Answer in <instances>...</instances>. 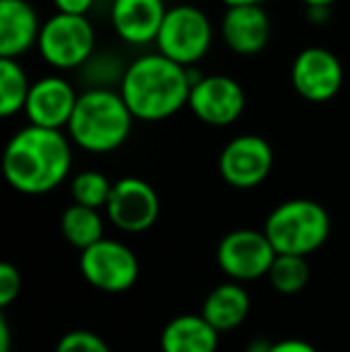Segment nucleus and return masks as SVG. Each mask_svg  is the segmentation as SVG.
Segmentation results:
<instances>
[{
  "label": "nucleus",
  "instance_id": "f257e3e1",
  "mask_svg": "<svg viewBox=\"0 0 350 352\" xmlns=\"http://www.w3.org/2000/svg\"><path fill=\"white\" fill-rule=\"evenodd\" d=\"M72 168V148L61 130L29 122L5 146L3 173L22 195H46L65 182Z\"/></svg>",
  "mask_w": 350,
  "mask_h": 352
},
{
  "label": "nucleus",
  "instance_id": "f03ea898",
  "mask_svg": "<svg viewBox=\"0 0 350 352\" xmlns=\"http://www.w3.org/2000/svg\"><path fill=\"white\" fill-rule=\"evenodd\" d=\"M192 91L190 67L166 58L164 53H146L132 60L120 77V94L135 120L161 122L187 106Z\"/></svg>",
  "mask_w": 350,
  "mask_h": 352
},
{
  "label": "nucleus",
  "instance_id": "7ed1b4c3",
  "mask_svg": "<svg viewBox=\"0 0 350 352\" xmlns=\"http://www.w3.org/2000/svg\"><path fill=\"white\" fill-rule=\"evenodd\" d=\"M135 116L120 91L89 89L77 98L67 135L89 153H111L127 142Z\"/></svg>",
  "mask_w": 350,
  "mask_h": 352
},
{
  "label": "nucleus",
  "instance_id": "20e7f679",
  "mask_svg": "<svg viewBox=\"0 0 350 352\" xmlns=\"http://www.w3.org/2000/svg\"><path fill=\"white\" fill-rule=\"evenodd\" d=\"M264 232L278 254L309 256L331 232V218L312 199H288L266 216Z\"/></svg>",
  "mask_w": 350,
  "mask_h": 352
},
{
  "label": "nucleus",
  "instance_id": "39448f33",
  "mask_svg": "<svg viewBox=\"0 0 350 352\" xmlns=\"http://www.w3.org/2000/svg\"><path fill=\"white\" fill-rule=\"evenodd\" d=\"M39 53L56 70H77L96 48V32L87 14L56 12L48 17L39 34Z\"/></svg>",
  "mask_w": 350,
  "mask_h": 352
},
{
  "label": "nucleus",
  "instance_id": "423d86ee",
  "mask_svg": "<svg viewBox=\"0 0 350 352\" xmlns=\"http://www.w3.org/2000/svg\"><path fill=\"white\" fill-rule=\"evenodd\" d=\"M211 41H214V29L209 17L199 8L175 5L166 12L156 36V48L171 60L192 67L209 53Z\"/></svg>",
  "mask_w": 350,
  "mask_h": 352
},
{
  "label": "nucleus",
  "instance_id": "0eeeda50",
  "mask_svg": "<svg viewBox=\"0 0 350 352\" xmlns=\"http://www.w3.org/2000/svg\"><path fill=\"white\" fill-rule=\"evenodd\" d=\"M82 276L89 285L103 292H125L137 283L140 261L127 245L101 237L91 247L82 250Z\"/></svg>",
  "mask_w": 350,
  "mask_h": 352
},
{
  "label": "nucleus",
  "instance_id": "6e6552de",
  "mask_svg": "<svg viewBox=\"0 0 350 352\" xmlns=\"http://www.w3.org/2000/svg\"><path fill=\"white\" fill-rule=\"evenodd\" d=\"M276 254L271 240L262 230H233L219 242L216 259L228 278L233 280H257L269 274Z\"/></svg>",
  "mask_w": 350,
  "mask_h": 352
},
{
  "label": "nucleus",
  "instance_id": "1a4fd4ad",
  "mask_svg": "<svg viewBox=\"0 0 350 352\" xmlns=\"http://www.w3.org/2000/svg\"><path fill=\"white\" fill-rule=\"evenodd\" d=\"M187 106L204 125L228 127L243 116L245 91L228 74H201L192 84Z\"/></svg>",
  "mask_w": 350,
  "mask_h": 352
},
{
  "label": "nucleus",
  "instance_id": "9d476101",
  "mask_svg": "<svg viewBox=\"0 0 350 352\" xmlns=\"http://www.w3.org/2000/svg\"><path fill=\"white\" fill-rule=\"evenodd\" d=\"M274 168V148L259 135H240L223 146L219 173L235 190H252L262 185Z\"/></svg>",
  "mask_w": 350,
  "mask_h": 352
},
{
  "label": "nucleus",
  "instance_id": "9b49d317",
  "mask_svg": "<svg viewBox=\"0 0 350 352\" xmlns=\"http://www.w3.org/2000/svg\"><path fill=\"white\" fill-rule=\"evenodd\" d=\"M161 213L156 190L142 177H120L113 182L106 204V216L116 228L125 232H144L154 228Z\"/></svg>",
  "mask_w": 350,
  "mask_h": 352
},
{
  "label": "nucleus",
  "instance_id": "f8f14e48",
  "mask_svg": "<svg viewBox=\"0 0 350 352\" xmlns=\"http://www.w3.org/2000/svg\"><path fill=\"white\" fill-rule=\"evenodd\" d=\"M293 89L309 103H327L341 91L343 65L327 48H305L290 67Z\"/></svg>",
  "mask_w": 350,
  "mask_h": 352
},
{
  "label": "nucleus",
  "instance_id": "ddd939ff",
  "mask_svg": "<svg viewBox=\"0 0 350 352\" xmlns=\"http://www.w3.org/2000/svg\"><path fill=\"white\" fill-rule=\"evenodd\" d=\"M77 98L80 96L67 79L48 74V77L32 84L27 106H24V116L32 125L63 130V127H67L72 113H75Z\"/></svg>",
  "mask_w": 350,
  "mask_h": 352
},
{
  "label": "nucleus",
  "instance_id": "4468645a",
  "mask_svg": "<svg viewBox=\"0 0 350 352\" xmlns=\"http://www.w3.org/2000/svg\"><path fill=\"white\" fill-rule=\"evenodd\" d=\"M164 0H113L111 22L116 34L130 46L156 43L166 17Z\"/></svg>",
  "mask_w": 350,
  "mask_h": 352
},
{
  "label": "nucleus",
  "instance_id": "2eb2a0df",
  "mask_svg": "<svg viewBox=\"0 0 350 352\" xmlns=\"http://www.w3.org/2000/svg\"><path fill=\"white\" fill-rule=\"evenodd\" d=\"M221 36L238 56H257L271 36L269 14L262 5H230L221 19Z\"/></svg>",
  "mask_w": 350,
  "mask_h": 352
},
{
  "label": "nucleus",
  "instance_id": "dca6fc26",
  "mask_svg": "<svg viewBox=\"0 0 350 352\" xmlns=\"http://www.w3.org/2000/svg\"><path fill=\"white\" fill-rule=\"evenodd\" d=\"M43 22L27 0H0V58H19L39 43Z\"/></svg>",
  "mask_w": 350,
  "mask_h": 352
},
{
  "label": "nucleus",
  "instance_id": "f3484780",
  "mask_svg": "<svg viewBox=\"0 0 350 352\" xmlns=\"http://www.w3.org/2000/svg\"><path fill=\"white\" fill-rule=\"evenodd\" d=\"M219 331L201 314H180L166 324L161 352H216Z\"/></svg>",
  "mask_w": 350,
  "mask_h": 352
},
{
  "label": "nucleus",
  "instance_id": "a211bd4d",
  "mask_svg": "<svg viewBox=\"0 0 350 352\" xmlns=\"http://www.w3.org/2000/svg\"><path fill=\"white\" fill-rule=\"evenodd\" d=\"M250 314V295L240 283H223L216 285L206 295L201 305V316L214 326L216 331H233L248 319Z\"/></svg>",
  "mask_w": 350,
  "mask_h": 352
},
{
  "label": "nucleus",
  "instance_id": "6ab92c4d",
  "mask_svg": "<svg viewBox=\"0 0 350 352\" xmlns=\"http://www.w3.org/2000/svg\"><path fill=\"white\" fill-rule=\"evenodd\" d=\"M61 230L72 247L87 250V247H91L94 242H98L103 237V218L98 209L75 201V204L63 211Z\"/></svg>",
  "mask_w": 350,
  "mask_h": 352
},
{
  "label": "nucleus",
  "instance_id": "aec40b11",
  "mask_svg": "<svg viewBox=\"0 0 350 352\" xmlns=\"http://www.w3.org/2000/svg\"><path fill=\"white\" fill-rule=\"evenodd\" d=\"M29 89L32 82L17 58H0V116L12 118L24 111Z\"/></svg>",
  "mask_w": 350,
  "mask_h": 352
},
{
  "label": "nucleus",
  "instance_id": "412c9836",
  "mask_svg": "<svg viewBox=\"0 0 350 352\" xmlns=\"http://www.w3.org/2000/svg\"><path fill=\"white\" fill-rule=\"evenodd\" d=\"M269 280L281 295H295L309 283L307 256L300 254H276L269 269Z\"/></svg>",
  "mask_w": 350,
  "mask_h": 352
},
{
  "label": "nucleus",
  "instance_id": "4be33fe9",
  "mask_svg": "<svg viewBox=\"0 0 350 352\" xmlns=\"http://www.w3.org/2000/svg\"><path fill=\"white\" fill-rule=\"evenodd\" d=\"M113 182L98 170H82L72 177V199L77 204L91 206V209H106L108 197H111Z\"/></svg>",
  "mask_w": 350,
  "mask_h": 352
},
{
  "label": "nucleus",
  "instance_id": "5701e85b",
  "mask_svg": "<svg viewBox=\"0 0 350 352\" xmlns=\"http://www.w3.org/2000/svg\"><path fill=\"white\" fill-rule=\"evenodd\" d=\"M56 352H111L106 340L91 331H70L58 340Z\"/></svg>",
  "mask_w": 350,
  "mask_h": 352
},
{
  "label": "nucleus",
  "instance_id": "b1692460",
  "mask_svg": "<svg viewBox=\"0 0 350 352\" xmlns=\"http://www.w3.org/2000/svg\"><path fill=\"white\" fill-rule=\"evenodd\" d=\"M22 290V276L12 264H0V307H8Z\"/></svg>",
  "mask_w": 350,
  "mask_h": 352
},
{
  "label": "nucleus",
  "instance_id": "393cba45",
  "mask_svg": "<svg viewBox=\"0 0 350 352\" xmlns=\"http://www.w3.org/2000/svg\"><path fill=\"white\" fill-rule=\"evenodd\" d=\"M58 12H67V14H87L91 10L94 0H53Z\"/></svg>",
  "mask_w": 350,
  "mask_h": 352
},
{
  "label": "nucleus",
  "instance_id": "a878e982",
  "mask_svg": "<svg viewBox=\"0 0 350 352\" xmlns=\"http://www.w3.org/2000/svg\"><path fill=\"white\" fill-rule=\"evenodd\" d=\"M269 352H317V350L300 338H288V340H278V343H271Z\"/></svg>",
  "mask_w": 350,
  "mask_h": 352
},
{
  "label": "nucleus",
  "instance_id": "bb28decb",
  "mask_svg": "<svg viewBox=\"0 0 350 352\" xmlns=\"http://www.w3.org/2000/svg\"><path fill=\"white\" fill-rule=\"evenodd\" d=\"M10 326H8V319L0 316V352H10Z\"/></svg>",
  "mask_w": 350,
  "mask_h": 352
},
{
  "label": "nucleus",
  "instance_id": "cd10ccee",
  "mask_svg": "<svg viewBox=\"0 0 350 352\" xmlns=\"http://www.w3.org/2000/svg\"><path fill=\"white\" fill-rule=\"evenodd\" d=\"M271 350V343L266 338H257L254 343H250L248 352H269Z\"/></svg>",
  "mask_w": 350,
  "mask_h": 352
},
{
  "label": "nucleus",
  "instance_id": "c85d7f7f",
  "mask_svg": "<svg viewBox=\"0 0 350 352\" xmlns=\"http://www.w3.org/2000/svg\"><path fill=\"white\" fill-rule=\"evenodd\" d=\"M300 3H305L307 8H331L338 0H300Z\"/></svg>",
  "mask_w": 350,
  "mask_h": 352
},
{
  "label": "nucleus",
  "instance_id": "c756f323",
  "mask_svg": "<svg viewBox=\"0 0 350 352\" xmlns=\"http://www.w3.org/2000/svg\"><path fill=\"white\" fill-rule=\"evenodd\" d=\"M221 3H226V8H230V5H262L266 0H221Z\"/></svg>",
  "mask_w": 350,
  "mask_h": 352
}]
</instances>
